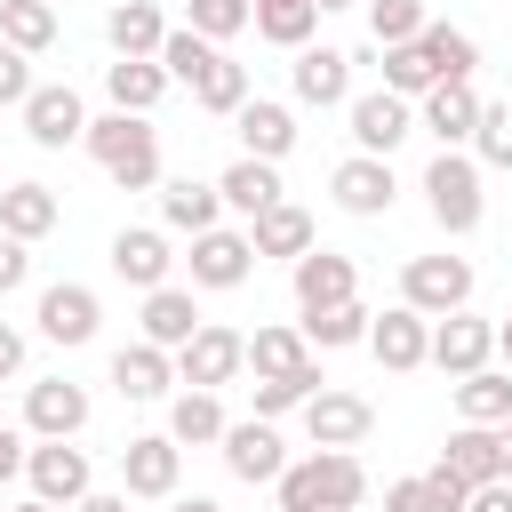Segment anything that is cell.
<instances>
[{
	"mask_svg": "<svg viewBox=\"0 0 512 512\" xmlns=\"http://www.w3.org/2000/svg\"><path fill=\"white\" fill-rule=\"evenodd\" d=\"M272 496H280V512H360L368 464H360V448H312L272 480Z\"/></svg>",
	"mask_w": 512,
	"mask_h": 512,
	"instance_id": "cell-1",
	"label": "cell"
},
{
	"mask_svg": "<svg viewBox=\"0 0 512 512\" xmlns=\"http://www.w3.org/2000/svg\"><path fill=\"white\" fill-rule=\"evenodd\" d=\"M80 144L96 152V168H104L120 192H152V184H160V128H152V120H136V112H104V120H88Z\"/></svg>",
	"mask_w": 512,
	"mask_h": 512,
	"instance_id": "cell-2",
	"label": "cell"
},
{
	"mask_svg": "<svg viewBox=\"0 0 512 512\" xmlns=\"http://www.w3.org/2000/svg\"><path fill=\"white\" fill-rule=\"evenodd\" d=\"M424 200H432V224L464 240V232L480 224V208H488V192H480V160H472V152H432V168H424Z\"/></svg>",
	"mask_w": 512,
	"mask_h": 512,
	"instance_id": "cell-3",
	"label": "cell"
},
{
	"mask_svg": "<svg viewBox=\"0 0 512 512\" xmlns=\"http://www.w3.org/2000/svg\"><path fill=\"white\" fill-rule=\"evenodd\" d=\"M240 368H248V336L224 328V320H200L192 344L176 352V384L184 392H224V384H240Z\"/></svg>",
	"mask_w": 512,
	"mask_h": 512,
	"instance_id": "cell-4",
	"label": "cell"
},
{
	"mask_svg": "<svg viewBox=\"0 0 512 512\" xmlns=\"http://www.w3.org/2000/svg\"><path fill=\"white\" fill-rule=\"evenodd\" d=\"M400 304L424 312V320L464 312V304H472V264H464V256H408V272H400Z\"/></svg>",
	"mask_w": 512,
	"mask_h": 512,
	"instance_id": "cell-5",
	"label": "cell"
},
{
	"mask_svg": "<svg viewBox=\"0 0 512 512\" xmlns=\"http://www.w3.org/2000/svg\"><path fill=\"white\" fill-rule=\"evenodd\" d=\"M16 112H24V136H32L40 152H64V144H80V136H88V104H80V88H72V80H40Z\"/></svg>",
	"mask_w": 512,
	"mask_h": 512,
	"instance_id": "cell-6",
	"label": "cell"
},
{
	"mask_svg": "<svg viewBox=\"0 0 512 512\" xmlns=\"http://www.w3.org/2000/svg\"><path fill=\"white\" fill-rule=\"evenodd\" d=\"M24 480H32V496H40V504H56V512H72V504L96 488L88 448H72V440H40V448L24 456Z\"/></svg>",
	"mask_w": 512,
	"mask_h": 512,
	"instance_id": "cell-7",
	"label": "cell"
},
{
	"mask_svg": "<svg viewBox=\"0 0 512 512\" xmlns=\"http://www.w3.org/2000/svg\"><path fill=\"white\" fill-rule=\"evenodd\" d=\"M440 376H480L488 360H496V328L464 304V312H448V320H432V352H424Z\"/></svg>",
	"mask_w": 512,
	"mask_h": 512,
	"instance_id": "cell-8",
	"label": "cell"
},
{
	"mask_svg": "<svg viewBox=\"0 0 512 512\" xmlns=\"http://www.w3.org/2000/svg\"><path fill=\"white\" fill-rule=\"evenodd\" d=\"M224 472L232 480H248V488H272L280 472H288V440L264 424V416H248V424H224Z\"/></svg>",
	"mask_w": 512,
	"mask_h": 512,
	"instance_id": "cell-9",
	"label": "cell"
},
{
	"mask_svg": "<svg viewBox=\"0 0 512 512\" xmlns=\"http://www.w3.org/2000/svg\"><path fill=\"white\" fill-rule=\"evenodd\" d=\"M344 120H352V152H368V160H392V144L416 128L408 96H392V88H368V96H352V104H344Z\"/></svg>",
	"mask_w": 512,
	"mask_h": 512,
	"instance_id": "cell-10",
	"label": "cell"
},
{
	"mask_svg": "<svg viewBox=\"0 0 512 512\" xmlns=\"http://www.w3.org/2000/svg\"><path fill=\"white\" fill-rule=\"evenodd\" d=\"M304 432H312V448H360V440L376 432V408H368L360 392L320 384V392L304 400Z\"/></svg>",
	"mask_w": 512,
	"mask_h": 512,
	"instance_id": "cell-11",
	"label": "cell"
},
{
	"mask_svg": "<svg viewBox=\"0 0 512 512\" xmlns=\"http://www.w3.org/2000/svg\"><path fill=\"white\" fill-rule=\"evenodd\" d=\"M32 320H40V336H48V344H88V336L104 328V304H96V288H80V280H56V288H40Z\"/></svg>",
	"mask_w": 512,
	"mask_h": 512,
	"instance_id": "cell-12",
	"label": "cell"
},
{
	"mask_svg": "<svg viewBox=\"0 0 512 512\" xmlns=\"http://www.w3.org/2000/svg\"><path fill=\"white\" fill-rule=\"evenodd\" d=\"M80 424H88V392L72 376H40L24 392V432L32 440H80Z\"/></svg>",
	"mask_w": 512,
	"mask_h": 512,
	"instance_id": "cell-13",
	"label": "cell"
},
{
	"mask_svg": "<svg viewBox=\"0 0 512 512\" xmlns=\"http://www.w3.org/2000/svg\"><path fill=\"white\" fill-rule=\"evenodd\" d=\"M176 480H184V448L168 432H136L120 448V488L128 496H176Z\"/></svg>",
	"mask_w": 512,
	"mask_h": 512,
	"instance_id": "cell-14",
	"label": "cell"
},
{
	"mask_svg": "<svg viewBox=\"0 0 512 512\" xmlns=\"http://www.w3.org/2000/svg\"><path fill=\"white\" fill-rule=\"evenodd\" d=\"M328 192H336V208H344V216H384V208L400 200V176H392V160H368V152H352V160H336Z\"/></svg>",
	"mask_w": 512,
	"mask_h": 512,
	"instance_id": "cell-15",
	"label": "cell"
},
{
	"mask_svg": "<svg viewBox=\"0 0 512 512\" xmlns=\"http://www.w3.org/2000/svg\"><path fill=\"white\" fill-rule=\"evenodd\" d=\"M112 272L128 280V288H168V272H176V256H168V232L160 224H120L112 232Z\"/></svg>",
	"mask_w": 512,
	"mask_h": 512,
	"instance_id": "cell-16",
	"label": "cell"
},
{
	"mask_svg": "<svg viewBox=\"0 0 512 512\" xmlns=\"http://www.w3.org/2000/svg\"><path fill=\"white\" fill-rule=\"evenodd\" d=\"M288 272H296V312H328V304H352L360 296V272L336 248H304Z\"/></svg>",
	"mask_w": 512,
	"mask_h": 512,
	"instance_id": "cell-17",
	"label": "cell"
},
{
	"mask_svg": "<svg viewBox=\"0 0 512 512\" xmlns=\"http://www.w3.org/2000/svg\"><path fill=\"white\" fill-rule=\"evenodd\" d=\"M368 352H376V368L408 376V368H424V352H432V320L408 312V304H392V312L368 320Z\"/></svg>",
	"mask_w": 512,
	"mask_h": 512,
	"instance_id": "cell-18",
	"label": "cell"
},
{
	"mask_svg": "<svg viewBox=\"0 0 512 512\" xmlns=\"http://www.w3.org/2000/svg\"><path fill=\"white\" fill-rule=\"evenodd\" d=\"M416 128H432V136H440V152H464V144H472V128H480V88H472V80H440V88H424Z\"/></svg>",
	"mask_w": 512,
	"mask_h": 512,
	"instance_id": "cell-19",
	"label": "cell"
},
{
	"mask_svg": "<svg viewBox=\"0 0 512 512\" xmlns=\"http://www.w3.org/2000/svg\"><path fill=\"white\" fill-rule=\"evenodd\" d=\"M232 128H240V160H288L296 152V112L288 104H272V96H248L240 112H232Z\"/></svg>",
	"mask_w": 512,
	"mask_h": 512,
	"instance_id": "cell-20",
	"label": "cell"
},
{
	"mask_svg": "<svg viewBox=\"0 0 512 512\" xmlns=\"http://www.w3.org/2000/svg\"><path fill=\"white\" fill-rule=\"evenodd\" d=\"M184 264H192V288H240V280L256 272V248H248V232H224V224H216V232L192 240Z\"/></svg>",
	"mask_w": 512,
	"mask_h": 512,
	"instance_id": "cell-21",
	"label": "cell"
},
{
	"mask_svg": "<svg viewBox=\"0 0 512 512\" xmlns=\"http://www.w3.org/2000/svg\"><path fill=\"white\" fill-rule=\"evenodd\" d=\"M56 224H64V200H56L40 176H24V184H8V192H0V232H8V240H24V248H32V240H48Z\"/></svg>",
	"mask_w": 512,
	"mask_h": 512,
	"instance_id": "cell-22",
	"label": "cell"
},
{
	"mask_svg": "<svg viewBox=\"0 0 512 512\" xmlns=\"http://www.w3.org/2000/svg\"><path fill=\"white\" fill-rule=\"evenodd\" d=\"M112 384H120V400H168L176 392V352H160V344H120L112 352Z\"/></svg>",
	"mask_w": 512,
	"mask_h": 512,
	"instance_id": "cell-23",
	"label": "cell"
},
{
	"mask_svg": "<svg viewBox=\"0 0 512 512\" xmlns=\"http://www.w3.org/2000/svg\"><path fill=\"white\" fill-rule=\"evenodd\" d=\"M248 248H256V256H288V264H296L304 248H320V240H312V208H304V200H272L264 216H248Z\"/></svg>",
	"mask_w": 512,
	"mask_h": 512,
	"instance_id": "cell-24",
	"label": "cell"
},
{
	"mask_svg": "<svg viewBox=\"0 0 512 512\" xmlns=\"http://www.w3.org/2000/svg\"><path fill=\"white\" fill-rule=\"evenodd\" d=\"M296 104H352V56L344 48H296Z\"/></svg>",
	"mask_w": 512,
	"mask_h": 512,
	"instance_id": "cell-25",
	"label": "cell"
},
{
	"mask_svg": "<svg viewBox=\"0 0 512 512\" xmlns=\"http://www.w3.org/2000/svg\"><path fill=\"white\" fill-rule=\"evenodd\" d=\"M160 224L168 232H216L224 224V200H216V184H200V176H176V184H160Z\"/></svg>",
	"mask_w": 512,
	"mask_h": 512,
	"instance_id": "cell-26",
	"label": "cell"
},
{
	"mask_svg": "<svg viewBox=\"0 0 512 512\" xmlns=\"http://www.w3.org/2000/svg\"><path fill=\"white\" fill-rule=\"evenodd\" d=\"M192 328H200V304H192V288H152L144 296V344H160V352H184L192 344Z\"/></svg>",
	"mask_w": 512,
	"mask_h": 512,
	"instance_id": "cell-27",
	"label": "cell"
},
{
	"mask_svg": "<svg viewBox=\"0 0 512 512\" xmlns=\"http://www.w3.org/2000/svg\"><path fill=\"white\" fill-rule=\"evenodd\" d=\"M104 40H112V56H160L168 16H160L152 0H112V8H104Z\"/></svg>",
	"mask_w": 512,
	"mask_h": 512,
	"instance_id": "cell-28",
	"label": "cell"
},
{
	"mask_svg": "<svg viewBox=\"0 0 512 512\" xmlns=\"http://www.w3.org/2000/svg\"><path fill=\"white\" fill-rule=\"evenodd\" d=\"M104 96H112V112H152L160 96H168V72L152 64V56H120V64H104Z\"/></svg>",
	"mask_w": 512,
	"mask_h": 512,
	"instance_id": "cell-29",
	"label": "cell"
},
{
	"mask_svg": "<svg viewBox=\"0 0 512 512\" xmlns=\"http://www.w3.org/2000/svg\"><path fill=\"white\" fill-rule=\"evenodd\" d=\"M216 200H224L232 216H264V208L288 200V192H280V168H272V160H232V168L216 176Z\"/></svg>",
	"mask_w": 512,
	"mask_h": 512,
	"instance_id": "cell-30",
	"label": "cell"
},
{
	"mask_svg": "<svg viewBox=\"0 0 512 512\" xmlns=\"http://www.w3.org/2000/svg\"><path fill=\"white\" fill-rule=\"evenodd\" d=\"M224 424H232V416H224L216 392H176V400H168V440H176V448H216Z\"/></svg>",
	"mask_w": 512,
	"mask_h": 512,
	"instance_id": "cell-31",
	"label": "cell"
},
{
	"mask_svg": "<svg viewBox=\"0 0 512 512\" xmlns=\"http://www.w3.org/2000/svg\"><path fill=\"white\" fill-rule=\"evenodd\" d=\"M440 464H448L464 488L504 480V472H496V424H456V432H448V448H440Z\"/></svg>",
	"mask_w": 512,
	"mask_h": 512,
	"instance_id": "cell-32",
	"label": "cell"
},
{
	"mask_svg": "<svg viewBox=\"0 0 512 512\" xmlns=\"http://www.w3.org/2000/svg\"><path fill=\"white\" fill-rule=\"evenodd\" d=\"M248 24H256V40H272V48H312L320 0H248Z\"/></svg>",
	"mask_w": 512,
	"mask_h": 512,
	"instance_id": "cell-33",
	"label": "cell"
},
{
	"mask_svg": "<svg viewBox=\"0 0 512 512\" xmlns=\"http://www.w3.org/2000/svg\"><path fill=\"white\" fill-rule=\"evenodd\" d=\"M248 368H256V376H296V368H312V344H304V328H296V320H272V328H256V336H248Z\"/></svg>",
	"mask_w": 512,
	"mask_h": 512,
	"instance_id": "cell-34",
	"label": "cell"
},
{
	"mask_svg": "<svg viewBox=\"0 0 512 512\" xmlns=\"http://www.w3.org/2000/svg\"><path fill=\"white\" fill-rule=\"evenodd\" d=\"M368 320H376V312H368V304L352 296V304H328V312H304L296 328H304V344H312V352H344V344H368Z\"/></svg>",
	"mask_w": 512,
	"mask_h": 512,
	"instance_id": "cell-35",
	"label": "cell"
},
{
	"mask_svg": "<svg viewBox=\"0 0 512 512\" xmlns=\"http://www.w3.org/2000/svg\"><path fill=\"white\" fill-rule=\"evenodd\" d=\"M56 0H0V40L8 48H24V56H40V48H56Z\"/></svg>",
	"mask_w": 512,
	"mask_h": 512,
	"instance_id": "cell-36",
	"label": "cell"
},
{
	"mask_svg": "<svg viewBox=\"0 0 512 512\" xmlns=\"http://www.w3.org/2000/svg\"><path fill=\"white\" fill-rule=\"evenodd\" d=\"M456 416H464V424H512V376H504V368L456 376Z\"/></svg>",
	"mask_w": 512,
	"mask_h": 512,
	"instance_id": "cell-37",
	"label": "cell"
},
{
	"mask_svg": "<svg viewBox=\"0 0 512 512\" xmlns=\"http://www.w3.org/2000/svg\"><path fill=\"white\" fill-rule=\"evenodd\" d=\"M416 48H424L432 80H472V64H480L472 32H456V24H424V32H416Z\"/></svg>",
	"mask_w": 512,
	"mask_h": 512,
	"instance_id": "cell-38",
	"label": "cell"
},
{
	"mask_svg": "<svg viewBox=\"0 0 512 512\" xmlns=\"http://www.w3.org/2000/svg\"><path fill=\"white\" fill-rule=\"evenodd\" d=\"M192 104H200V112H224V120H232V112L248 104V64H232V56L216 48V64H208V72L192 80Z\"/></svg>",
	"mask_w": 512,
	"mask_h": 512,
	"instance_id": "cell-39",
	"label": "cell"
},
{
	"mask_svg": "<svg viewBox=\"0 0 512 512\" xmlns=\"http://www.w3.org/2000/svg\"><path fill=\"white\" fill-rule=\"evenodd\" d=\"M320 384H328V376H320V360H312V368H296V376H256L248 392H256V416L272 424V416H288V408H304V400H312Z\"/></svg>",
	"mask_w": 512,
	"mask_h": 512,
	"instance_id": "cell-40",
	"label": "cell"
},
{
	"mask_svg": "<svg viewBox=\"0 0 512 512\" xmlns=\"http://www.w3.org/2000/svg\"><path fill=\"white\" fill-rule=\"evenodd\" d=\"M152 64H160L168 80H184V88H192V80L216 64V48H208L200 32H184V24H168V40H160V56H152Z\"/></svg>",
	"mask_w": 512,
	"mask_h": 512,
	"instance_id": "cell-41",
	"label": "cell"
},
{
	"mask_svg": "<svg viewBox=\"0 0 512 512\" xmlns=\"http://www.w3.org/2000/svg\"><path fill=\"white\" fill-rule=\"evenodd\" d=\"M424 24H432L424 0H368V32H376V48H408Z\"/></svg>",
	"mask_w": 512,
	"mask_h": 512,
	"instance_id": "cell-42",
	"label": "cell"
},
{
	"mask_svg": "<svg viewBox=\"0 0 512 512\" xmlns=\"http://www.w3.org/2000/svg\"><path fill=\"white\" fill-rule=\"evenodd\" d=\"M184 32H200L216 48V40L248 32V0H184Z\"/></svg>",
	"mask_w": 512,
	"mask_h": 512,
	"instance_id": "cell-43",
	"label": "cell"
},
{
	"mask_svg": "<svg viewBox=\"0 0 512 512\" xmlns=\"http://www.w3.org/2000/svg\"><path fill=\"white\" fill-rule=\"evenodd\" d=\"M384 88H392V96H424V88H440L416 40H408V48H384Z\"/></svg>",
	"mask_w": 512,
	"mask_h": 512,
	"instance_id": "cell-44",
	"label": "cell"
},
{
	"mask_svg": "<svg viewBox=\"0 0 512 512\" xmlns=\"http://www.w3.org/2000/svg\"><path fill=\"white\" fill-rule=\"evenodd\" d=\"M472 144H480V168H512V112H504V104H480Z\"/></svg>",
	"mask_w": 512,
	"mask_h": 512,
	"instance_id": "cell-45",
	"label": "cell"
},
{
	"mask_svg": "<svg viewBox=\"0 0 512 512\" xmlns=\"http://www.w3.org/2000/svg\"><path fill=\"white\" fill-rule=\"evenodd\" d=\"M32 88H40V80H32V56H24V48H8V40H0V104H24V96H32Z\"/></svg>",
	"mask_w": 512,
	"mask_h": 512,
	"instance_id": "cell-46",
	"label": "cell"
},
{
	"mask_svg": "<svg viewBox=\"0 0 512 512\" xmlns=\"http://www.w3.org/2000/svg\"><path fill=\"white\" fill-rule=\"evenodd\" d=\"M24 280H32V248H24V240H8V232H0V296H16V288H24Z\"/></svg>",
	"mask_w": 512,
	"mask_h": 512,
	"instance_id": "cell-47",
	"label": "cell"
},
{
	"mask_svg": "<svg viewBox=\"0 0 512 512\" xmlns=\"http://www.w3.org/2000/svg\"><path fill=\"white\" fill-rule=\"evenodd\" d=\"M24 456H32V448H24V432H16V424H0V480H16V472H24Z\"/></svg>",
	"mask_w": 512,
	"mask_h": 512,
	"instance_id": "cell-48",
	"label": "cell"
},
{
	"mask_svg": "<svg viewBox=\"0 0 512 512\" xmlns=\"http://www.w3.org/2000/svg\"><path fill=\"white\" fill-rule=\"evenodd\" d=\"M464 512H512V480H488V488H472V496H464Z\"/></svg>",
	"mask_w": 512,
	"mask_h": 512,
	"instance_id": "cell-49",
	"label": "cell"
},
{
	"mask_svg": "<svg viewBox=\"0 0 512 512\" xmlns=\"http://www.w3.org/2000/svg\"><path fill=\"white\" fill-rule=\"evenodd\" d=\"M128 504H136V496H128V488H88V496H80V504H72V512H128Z\"/></svg>",
	"mask_w": 512,
	"mask_h": 512,
	"instance_id": "cell-50",
	"label": "cell"
},
{
	"mask_svg": "<svg viewBox=\"0 0 512 512\" xmlns=\"http://www.w3.org/2000/svg\"><path fill=\"white\" fill-rule=\"evenodd\" d=\"M16 368H24V328H8V320H0V384H8Z\"/></svg>",
	"mask_w": 512,
	"mask_h": 512,
	"instance_id": "cell-51",
	"label": "cell"
},
{
	"mask_svg": "<svg viewBox=\"0 0 512 512\" xmlns=\"http://www.w3.org/2000/svg\"><path fill=\"white\" fill-rule=\"evenodd\" d=\"M496 472L512 480V424H496Z\"/></svg>",
	"mask_w": 512,
	"mask_h": 512,
	"instance_id": "cell-52",
	"label": "cell"
},
{
	"mask_svg": "<svg viewBox=\"0 0 512 512\" xmlns=\"http://www.w3.org/2000/svg\"><path fill=\"white\" fill-rule=\"evenodd\" d=\"M168 512H224V504H216V496H176Z\"/></svg>",
	"mask_w": 512,
	"mask_h": 512,
	"instance_id": "cell-53",
	"label": "cell"
},
{
	"mask_svg": "<svg viewBox=\"0 0 512 512\" xmlns=\"http://www.w3.org/2000/svg\"><path fill=\"white\" fill-rule=\"evenodd\" d=\"M8 512H56V504H40V496H24V504H8Z\"/></svg>",
	"mask_w": 512,
	"mask_h": 512,
	"instance_id": "cell-54",
	"label": "cell"
},
{
	"mask_svg": "<svg viewBox=\"0 0 512 512\" xmlns=\"http://www.w3.org/2000/svg\"><path fill=\"white\" fill-rule=\"evenodd\" d=\"M496 352H504V360H512V320H504V328H496Z\"/></svg>",
	"mask_w": 512,
	"mask_h": 512,
	"instance_id": "cell-55",
	"label": "cell"
},
{
	"mask_svg": "<svg viewBox=\"0 0 512 512\" xmlns=\"http://www.w3.org/2000/svg\"><path fill=\"white\" fill-rule=\"evenodd\" d=\"M320 8H344V0H320Z\"/></svg>",
	"mask_w": 512,
	"mask_h": 512,
	"instance_id": "cell-56",
	"label": "cell"
}]
</instances>
